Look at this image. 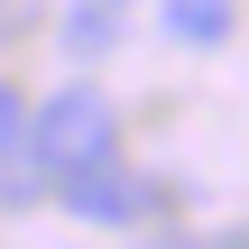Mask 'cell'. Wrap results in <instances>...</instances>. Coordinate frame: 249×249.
Instances as JSON below:
<instances>
[{
    "mask_svg": "<svg viewBox=\"0 0 249 249\" xmlns=\"http://www.w3.org/2000/svg\"><path fill=\"white\" fill-rule=\"evenodd\" d=\"M83 9H129V0H83Z\"/></svg>",
    "mask_w": 249,
    "mask_h": 249,
    "instance_id": "52a82bcc",
    "label": "cell"
},
{
    "mask_svg": "<svg viewBox=\"0 0 249 249\" xmlns=\"http://www.w3.org/2000/svg\"><path fill=\"white\" fill-rule=\"evenodd\" d=\"M92 157H120V120H111V92L102 83H65L28 111V166L37 176H74Z\"/></svg>",
    "mask_w": 249,
    "mask_h": 249,
    "instance_id": "6da1fadb",
    "label": "cell"
},
{
    "mask_svg": "<svg viewBox=\"0 0 249 249\" xmlns=\"http://www.w3.org/2000/svg\"><path fill=\"white\" fill-rule=\"evenodd\" d=\"M55 194H65L74 222H102V231H148L157 222V185L139 166H120V157H92V166L55 176Z\"/></svg>",
    "mask_w": 249,
    "mask_h": 249,
    "instance_id": "7a4b0ae2",
    "label": "cell"
},
{
    "mask_svg": "<svg viewBox=\"0 0 249 249\" xmlns=\"http://www.w3.org/2000/svg\"><path fill=\"white\" fill-rule=\"evenodd\" d=\"M111 28H120V9H83V0H74V18H65V46H74V55H102V46H111Z\"/></svg>",
    "mask_w": 249,
    "mask_h": 249,
    "instance_id": "277c9868",
    "label": "cell"
},
{
    "mask_svg": "<svg viewBox=\"0 0 249 249\" xmlns=\"http://www.w3.org/2000/svg\"><path fill=\"white\" fill-rule=\"evenodd\" d=\"M28 28H37V0H0V46H18Z\"/></svg>",
    "mask_w": 249,
    "mask_h": 249,
    "instance_id": "8992f818",
    "label": "cell"
},
{
    "mask_svg": "<svg viewBox=\"0 0 249 249\" xmlns=\"http://www.w3.org/2000/svg\"><path fill=\"white\" fill-rule=\"evenodd\" d=\"M139 249H176V240H139Z\"/></svg>",
    "mask_w": 249,
    "mask_h": 249,
    "instance_id": "ba28073f",
    "label": "cell"
},
{
    "mask_svg": "<svg viewBox=\"0 0 249 249\" xmlns=\"http://www.w3.org/2000/svg\"><path fill=\"white\" fill-rule=\"evenodd\" d=\"M0 157H28V102L9 74H0Z\"/></svg>",
    "mask_w": 249,
    "mask_h": 249,
    "instance_id": "5b68a950",
    "label": "cell"
},
{
    "mask_svg": "<svg viewBox=\"0 0 249 249\" xmlns=\"http://www.w3.org/2000/svg\"><path fill=\"white\" fill-rule=\"evenodd\" d=\"M157 28L185 46H222L231 37V0H157Z\"/></svg>",
    "mask_w": 249,
    "mask_h": 249,
    "instance_id": "3957f363",
    "label": "cell"
}]
</instances>
